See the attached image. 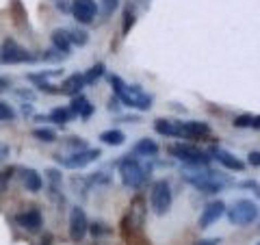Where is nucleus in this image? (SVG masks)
I'll return each instance as SVG.
<instances>
[{"mask_svg": "<svg viewBox=\"0 0 260 245\" xmlns=\"http://www.w3.org/2000/svg\"><path fill=\"white\" fill-rule=\"evenodd\" d=\"M241 187H245V189H254L256 195L260 198V187H258V182H254V180H245V182H241Z\"/></svg>", "mask_w": 260, "mask_h": 245, "instance_id": "obj_36", "label": "nucleus"}, {"mask_svg": "<svg viewBox=\"0 0 260 245\" xmlns=\"http://www.w3.org/2000/svg\"><path fill=\"white\" fill-rule=\"evenodd\" d=\"M100 159V150H78V152H72L68 159H63L59 163H63V167H70V169H80V167H87L89 163H93Z\"/></svg>", "mask_w": 260, "mask_h": 245, "instance_id": "obj_9", "label": "nucleus"}, {"mask_svg": "<svg viewBox=\"0 0 260 245\" xmlns=\"http://www.w3.org/2000/svg\"><path fill=\"white\" fill-rule=\"evenodd\" d=\"M126 241L128 245H150V241L145 239V236L141 234L139 228H135V230H130V234L126 232Z\"/></svg>", "mask_w": 260, "mask_h": 245, "instance_id": "obj_27", "label": "nucleus"}, {"mask_svg": "<svg viewBox=\"0 0 260 245\" xmlns=\"http://www.w3.org/2000/svg\"><path fill=\"white\" fill-rule=\"evenodd\" d=\"M178 130H180V137L186 139H200L210 135V126L204 121H178Z\"/></svg>", "mask_w": 260, "mask_h": 245, "instance_id": "obj_12", "label": "nucleus"}, {"mask_svg": "<svg viewBox=\"0 0 260 245\" xmlns=\"http://www.w3.org/2000/svg\"><path fill=\"white\" fill-rule=\"evenodd\" d=\"M72 13H74V18L80 24H91L98 13L95 0H74L72 3Z\"/></svg>", "mask_w": 260, "mask_h": 245, "instance_id": "obj_10", "label": "nucleus"}, {"mask_svg": "<svg viewBox=\"0 0 260 245\" xmlns=\"http://www.w3.org/2000/svg\"><path fill=\"white\" fill-rule=\"evenodd\" d=\"M32 137L39 139V141H44V143L56 141V133L52 128H35V130H32Z\"/></svg>", "mask_w": 260, "mask_h": 245, "instance_id": "obj_26", "label": "nucleus"}, {"mask_svg": "<svg viewBox=\"0 0 260 245\" xmlns=\"http://www.w3.org/2000/svg\"><path fill=\"white\" fill-rule=\"evenodd\" d=\"M56 7H59V9H63V11H68V9H70L65 0H56Z\"/></svg>", "mask_w": 260, "mask_h": 245, "instance_id": "obj_41", "label": "nucleus"}, {"mask_svg": "<svg viewBox=\"0 0 260 245\" xmlns=\"http://www.w3.org/2000/svg\"><path fill=\"white\" fill-rule=\"evenodd\" d=\"M135 154H141V157H156L158 154V145L152 139H141L135 145Z\"/></svg>", "mask_w": 260, "mask_h": 245, "instance_id": "obj_20", "label": "nucleus"}, {"mask_svg": "<svg viewBox=\"0 0 260 245\" xmlns=\"http://www.w3.org/2000/svg\"><path fill=\"white\" fill-rule=\"evenodd\" d=\"M89 230L93 232V236H100V234H109L111 228H104V224H91L89 226Z\"/></svg>", "mask_w": 260, "mask_h": 245, "instance_id": "obj_32", "label": "nucleus"}, {"mask_svg": "<svg viewBox=\"0 0 260 245\" xmlns=\"http://www.w3.org/2000/svg\"><path fill=\"white\" fill-rule=\"evenodd\" d=\"M11 13H13V22L18 26H26V11H24L20 0H11Z\"/></svg>", "mask_w": 260, "mask_h": 245, "instance_id": "obj_24", "label": "nucleus"}, {"mask_svg": "<svg viewBox=\"0 0 260 245\" xmlns=\"http://www.w3.org/2000/svg\"><path fill=\"white\" fill-rule=\"evenodd\" d=\"M247 157H249V165L260 167V152H249Z\"/></svg>", "mask_w": 260, "mask_h": 245, "instance_id": "obj_37", "label": "nucleus"}, {"mask_svg": "<svg viewBox=\"0 0 260 245\" xmlns=\"http://www.w3.org/2000/svg\"><path fill=\"white\" fill-rule=\"evenodd\" d=\"M169 154L176 159H180L182 163L191 167H206L210 157L206 152H202L200 148H195V145H189V143H174L169 145Z\"/></svg>", "mask_w": 260, "mask_h": 245, "instance_id": "obj_5", "label": "nucleus"}, {"mask_svg": "<svg viewBox=\"0 0 260 245\" xmlns=\"http://www.w3.org/2000/svg\"><path fill=\"white\" fill-rule=\"evenodd\" d=\"M46 174H48V178H50L52 191H56V187H59V182H61V174H59V171H56V169H48Z\"/></svg>", "mask_w": 260, "mask_h": 245, "instance_id": "obj_31", "label": "nucleus"}, {"mask_svg": "<svg viewBox=\"0 0 260 245\" xmlns=\"http://www.w3.org/2000/svg\"><path fill=\"white\" fill-rule=\"evenodd\" d=\"M68 145L74 152H78V150H87V143H85V139H80V137H72L70 141H68Z\"/></svg>", "mask_w": 260, "mask_h": 245, "instance_id": "obj_30", "label": "nucleus"}, {"mask_svg": "<svg viewBox=\"0 0 260 245\" xmlns=\"http://www.w3.org/2000/svg\"><path fill=\"white\" fill-rule=\"evenodd\" d=\"M87 230H89V222H87L85 210L80 206H74L72 213H70V236H72V241H76V243L83 241Z\"/></svg>", "mask_w": 260, "mask_h": 245, "instance_id": "obj_8", "label": "nucleus"}, {"mask_svg": "<svg viewBox=\"0 0 260 245\" xmlns=\"http://www.w3.org/2000/svg\"><path fill=\"white\" fill-rule=\"evenodd\" d=\"M0 119H5V121L15 119V111L7 102H0Z\"/></svg>", "mask_w": 260, "mask_h": 245, "instance_id": "obj_29", "label": "nucleus"}, {"mask_svg": "<svg viewBox=\"0 0 260 245\" xmlns=\"http://www.w3.org/2000/svg\"><path fill=\"white\" fill-rule=\"evenodd\" d=\"M150 202L156 215H165L169 206H172V187L167 180H156L152 185V193H150Z\"/></svg>", "mask_w": 260, "mask_h": 245, "instance_id": "obj_6", "label": "nucleus"}, {"mask_svg": "<svg viewBox=\"0 0 260 245\" xmlns=\"http://www.w3.org/2000/svg\"><path fill=\"white\" fill-rule=\"evenodd\" d=\"M258 217H260V208L251 200H237L228 208V219L234 226H247L251 222H256Z\"/></svg>", "mask_w": 260, "mask_h": 245, "instance_id": "obj_4", "label": "nucleus"}, {"mask_svg": "<svg viewBox=\"0 0 260 245\" xmlns=\"http://www.w3.org/2000/svg\"><path fill=\"white\" fill-rule=\"evenodd\" d=\"M249 124H251V115H239L234 119V126L237 128H249Z\"/></svg>", "mask_w": 260, "mask_h": 245, "instance_id": "obj_34", "label": "nucleus"}, {"mask_svg": "<svg viewBox=\"0 0 260 245\" xmlns=\"http://www.w3.org/2000/svg\"><path fill=\"white\" fill-rule=\"evenodd\" d=\"M258 245H260V243H258Z\"/></svg>", "mask_w": 260, "mask_h": 245, "instance_id": "obj_44", "label": "nucleus"}, {"mask_svg": "<svg viewBox=\"0 0 260 245\" xmlns=\"http://www.w3.org/2000/svg\"><path fill=\"white\" fill-rule=\"evenodd\" d=\"M143 217H145L143 198H135V202H133V208H130V224L137 222V226L141 228V224H143Z\"/></svg>", "mask_w": 260, "mask_h": 245, "instance_id": "obj_22", "label": "nucleus"}, {"mask_svg": "<svg viewBox=\"0 0 260 245\" xmlns=\"http://www.w3.org/2000/svg\"><path fill=\"white\" fill-rule=\"evenodd\" d=\"M115 7H117V0H107V7H104V13H111L113 9H115Z\"/></svg>", "mask_w": 260, "mask_h": 245, "instance_id": "obj_39", "label": "nucleus"}, {"mask_svg": "<svg viewBox=\"0 0 260 245\" xmlns=\"http://www.w3.org/2000/svg\"><path fill=\"white\" fill-rule=\"evenodd\" d=\"M3 87H7V80H3V78H0V89H3Z\"/></svg>", "mask_w": 260, "mask_h": 245, "instance_id": "obj_43", "label": "nucleus"}, {"mask_svg": "<svg viewBox=\"0 0 260 245\" xmlns=\"http://www.w3.org/2000/svg\"><path fill=\"white\" fill-rule=\"evenodd\" d=\"M111 85L115 89V96L130 109L148 111L152 107V96L145 94L139 85H126L119 76H111Z\"/></svg>", "mask_w": 260, "mask_h": 245, "instance_id": "obj_1", "label": "nucleus"}, {"mask_svg": "<svg viewBox=\"0 0 260 245\" xmlns=\"http://www.w3.org/2000/svg\"><path fill=\"white\" fill-rule=\"evenodd\" d=\"M85 87V78L80 76V74H72L65 78V83L61 87V94H68V96H78L80 94V89Z\"/></svg>", "mask_w": 260, "mask_h": 245, "instance_id": "obj_17", "label": "nucleus"}, {"mask_svg": "<svg viewBox=\"0 0 260 245\" xmlns=\"http://www.w3.org/2000/svg\"><path fill=\"white\" fill-rule=\"evenodd\" d=\"M72 111H74V115H78V117H83V119H89L93 115V104L87 100L85 96H74L72 98V107H70Z\"/></svg>", "mask_w": 260, "mask_h": 245, "instance_id": "obj_15", "label": "nucleus"}, {"mask_svg": "<svg viewBox=\"0 0 260 245\" xmlns=\"http://www.w3.org/2000/svg\"><path fill=\"white\" fill-rule=\"evenodd\" d=\"M70 42L72 44H78V46H85L89 42V37H87L85 30H72L70 33Z\"/></svg>", "mask_w": 260, "mask_h": 245, "instance_id": "obj_28", "label": "nucleus"}, {"mask_svg": "<svg viewBox=\"0 0 260 245\" xmlns=\"http://www.w3.org/2000/svg\"><path fill=\"white\" fill-rule=\"evenodd\" d=\"M72 117H76V115H74V111H72V109H65V107L52 109V111H50V115H48V119H50V121H56V124H65V121H70Z\"/></svg>", "mask_w": 260, "mask_h": 245, "instance_id": "obj_23", "label": "nucleus"}, {"mask_svg": "<svg viewBox=\"0 0 260 245\" xmlns=\"http://www.w3.org/2000/svg\"><path fill=\"white\" fill-rule=\"evenodd\" d=\"M102 74H104V63H95L93 68L83 76V78H85V85H93L95 80L102 78Z\"/></svg>", "mask_w": 260, "mask_h": 245, "instance_id": "obj_25", "label": "nucleus"}, {"mask_svg": "<svg viewBox=\"0 0 260 245\" xmlns=\"http://www.w3.org/2000/svg\"><path fill=\"white\" fill-rule=\"evenodd\" d=\"M184 180L189 182V185H193L195 189H200L202 193H219L225 185H232L230 178H225L223 174H219V171H210V169H204V171H186Z\"/></svg>", "mask_w": 260, "mask_h": 245, "instance_id": "obj_2", "label": "nucleus"}, {"mask_svg": "<svg viewBox=\"0 0 260 245\" xmlns=\"http://www.w3.org/2000/svg\"><path fill=\"white\" fill-rule=\"evenodd\" d=\"M100 141L107 145H121L126 141V135L121 133V130H104L100 135Z\"/></svg>", "mask_w": 260, "mask_h": 245, "instance_id": "obj_21", "label": "nucleus"}, {"mask_svg": "<svg viewBox=\"0 0 260 245\" xmlns=\"http://www.w3.org/2000/svg\"><path fill=\"white\" fill-rule=\"evenodd\" d=\"M210 154V159H217L225 169H232V171H243L245 169V163L239 161L237 157H232L228 150H221V148H213L208 152Z\"/></svg>", "mask_w": 260, "mask_h": 245, "instance_id": "obj_14", "label": "nucleus"}, {"mask_svg": "<svg viewBox=\"0 0 260 245\" xmlns=\"http://www.w3.org/2000/svg\"><path fill=\"white\" fill-rule=\"evenodd\" d=\"M15 222H18V226H22L24 230L37 232L39 228L44 226V217H42V213H39L37 208H30V210H24V213L15 215Z\"/></svg>", "mask_w": 260, "mask_h": 245, "instance_id": "obj_11", "label": "nucleus"}, {"mask_svg": "<svg viewBox=\"0 0 260 245\" xmlns=\"http://www.w3.org/2000/svg\"><path fill=\"white\" fill-rule=\"evenodd\" d=\"M109 111H113V113H119V111H121V107H119V98H117V96L109 100Z\"/></svg>", "mask_w": 260, "mask_h": 245, "instance_id": "obj_35", "label": "nucleus"}, {"mask_svg": "<svg viewBox=\"0 0 260 245\" xmlns=\"http://www.w3.org/2000/svg\"><path fill=\"white\" fill-rule=\"evenodd\" d=\"M7 154H9V148H7V145H0V161H3Z\"/></svg>", "mask_w": 260, "mask_h": 245, "instance_id": "obj_42", "label": "nucleus"}, {"mask_svg": "<svg viewBox=\"0 0 260 245\" xmlns=\"http://www.w3.org/2000/svg\"><path fill=\"white\" fill-rule=\"evenodd\" d=\"M221 241L219 239H200V241H195V245H219Z\"/></svg>", "mask_w": 260, "mask_h": 245, "instance_id": "obj_38", "label": "nucleus"}, {"mask_svg": "<svg viewBox=\"0 0 260 245\" xmlns=\"http://www.w3.org/2000/svg\"><path fill=\"white\" fill-rule=\"evenodd\" d=\"M249 128L260 130V115H251V124H249Z\"/></svg>", "mask_w": 260, "mask_h": 245, "instance_id": "obj_40", "label": "nucleus"}, {"mask_svg": "<svg viewBox=\"0 0 260 245\" xmlns=\"http://www.w3.org/2000/svg\"><path fill=\"white\" fill-rule=\"evenodd\" d=\"M22 182H24V187H26V191H30V193L42 191V187H44L42 176H39L35 169H24L22 171Z\"/></svg>", "mask_w": 260, "mask_h": 245, "instance_id": "obj_16", "label": "nucleus"}, {"mask_svg": "<svg viewBox=\"0 0 260 245\" xmlns=\"http://www.w3.org/2000/svg\"><path fill=\"white\" fill-rule=\"evenodd\" d=\"M225 213V204L221 200H217V202H210L206 204V208L202 210V215H200V228H208V226H213L219 217H221Z\"/></svg>", "mask_w": 260, "mask_h": 245, "instance_id": "obj_13", "label": "nucleus"}, {"mask_svg": "<svg viewBox=\"0 0 260 245\" xmlns=\"http://www.w3.org/2000/svg\"><path fill=\"white\" fill-rule=\"evenodd\" d=\"M133 24H135V13L128 9V11L124 13V33H128L130 28H133Z\"/></svg>", "mask_w": 260, "mask_h": 245, "instance_id": "obj_33", "label": "nucleus"}, {"mask_svg": "<svg viewBox=\"0 0 260 245\" xmlns=\"http://www.w3.org/2000/svg\"><path fill=\"white\" fill-rule=\"evenodd\" d=\"M52 44L59 52L63 54H70V48H72V42H70V33L68 30H54L52 33Z\"/></svg>", "mask_w": 260, "mask_h": 245, "instance_id": "obj_19", "label": "nucleus"}, {"mask_svg": "<svg viewBox=\"0 0 260 245\" xmlns=\"http://www.w3.org/2000/svg\"><path fill=\"white\" fill-rule=\"evenodd\" d=\"M24 61H35V56L28 54L24 48L13 42V39H5L3 48H0V63H24Z\"/></svg>", "mask_w": 260, "mask_h": 245, "instance_id": "obj_7", "label": "nucleus"}, {"mask_svg": "<svg viewBox=\"0 0 260 245\" xmlns=\"http://www.w3.org/2000/svg\"><path fill=\"white\" fill-rule=\"evenodd\" d=\"M154 130H156L158 135H165V137H180V130H178V121L156 119V121H154Z\"/></svg>", "mask_w": 260, "mask_h": 245, "instance_id": "obj_18", "label": "nucleus"}, {"mask_svg": "<svg viewBox=\"0 0 260 245\" xmlns=\"http://www.w3.org/2000/svg\"><path fill=\"white\" fill-rule=\"evenodd\" d=\"M119 176H121V182H124L126 187L137 189V187H141L145 180H148L150 169H145L137 157L126 154V157L119 161Z\"/></svg>", "mask_w": 260, "mask_h": 245, "instance_id": "obj_3", "label": "nucleus"}]
</instances>
